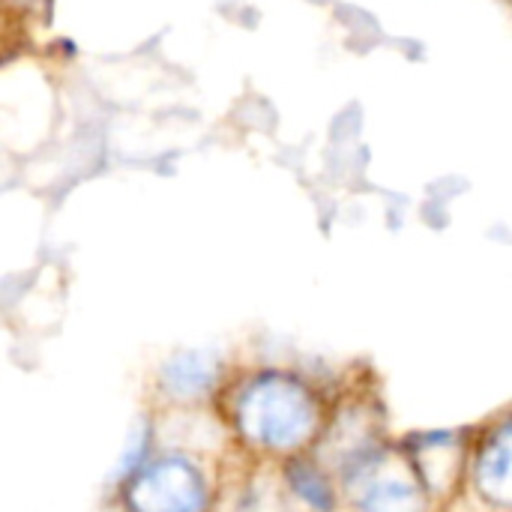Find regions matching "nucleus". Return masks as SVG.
<instances>
[{"label": "nucleus", "instance_id": "f257e3e1", "mask_svg": "<svg viewBox=\"0 0 512 512\" xmlns=\"http://www.w3.org/2000/svg\"><path fill=\"white\" fill-rule=\"evenodd\" d=\"M234 420L252 447L294 453L321 432V402L300 378L264 372L243 387Z\"/></svg>", "mask_w": 512, "mask_h": 512}, {"label": "nucleus", "instance_id": "f03ea898", "mask_svg": "<svg viewBox=\"0 0 512 512\" xmlns=\"http://www.w3.org/2000/svg\"><path fill=\"white\" fill-rule=\"evenodd\" d=\"M123 498L129 512H204L210 489L195 462L186 456H162L132 471Z\"/></svg>", "mask_w": 512, "mask_h": 512}, {"label": "nucleus", "instance_id": "7ed1b4c3", "mask_svg": "<svg viewBox=\"0 0 512 512\" xmlns=\"http://www.w3.org/2000/svg\"><path fill=\"white\" fill-rule=\"evenodd\" d=\"M360 512H426V492L414 474L390 471L378 456L363 453L360 465L348 474Z\"/></svg>", "mask_w": 512, "mask_h": 512}, {"label": "nucleus", "instance_id": "20e7f679", "mask_svg": "<svg viewBox=\"0 0 512 512\" xmlns=\"http://www.w3.org/2000/svg\"><path fill=\"white\" fill-rule=\"evenodd\" d=\"M222 363L213 351H180L162 366V390L177 402H198L219 381Z\"/></svg>", "mask_w": 512, "mask_h": 512}, {"label": "nucleus", "instance_id": "39448f33", "mask_svg": "<svg viewBox=\"0 0 512 512\" xmlns=\"http://www.w3.org/2000/svg\"><path fill=\"white\" fill-rule=\"evenodd\" d=\"M462 471V444L456 435H429L414 447V477L423 492H447Z\"/></svg>", "mask_w": 512, "mask_h": 512}, {"label": "nucleus", "instance_id": "423d86ee", "mask_svg": "<svg viewBox=\"0 0 512 512\" xmlns=\"http://www.w3.org/2000/svg\"><path fill=\"white\" fill-rule=\"evenodd\" d=\"M510 462V426L504 423L480 450L477 465H474V483L489 504H498V507L510 504Z\"/></svg>", "mask_w": 512, "mask_h": 512}, {"label": "nucleus", "instance_id": "0eeeda50", "mask_svg": "<svg viewBox=\"0 0 512 512\" xmlns=\"http://www.w3.org/2000/svg\"><path fill=\"white\" fill-rule=\"evenodd\" d=\"M288 489L315 512H333L336 495L324 471L312 462H291L288 468Z\"/></svg>", "mask_w": 512, "mask_h": 512}]
</instances>
